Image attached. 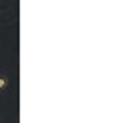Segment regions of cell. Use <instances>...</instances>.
I'll use <instances>...</instances> for the list:
<instances>
[{"instance_id":"obj_1","label":"cell","mask_w":117,"mask_h":123,"mask_svg":"<svg viewBox=\"0 0 117 123\" xmlns=\"http://www.w3.org/2000/svg\"><path fill=\"white\" fill-rule=\"evenodd\" d=\"M8 86H10V80L6 78V75H2V74H0V91L8 89Z\"/></svg>"}]
</instances>
